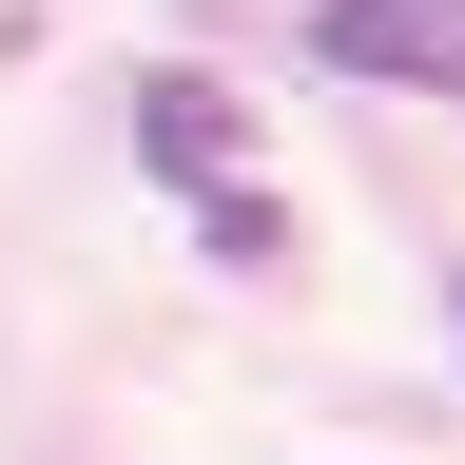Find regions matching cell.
<instances>
[{
	"label": "cell",
	"instance_id": "6da1fadb",
	"mask_svg": "<svg viewBox=\"0 0 465 465\" xmlns=\"http://www.w3.org/2000/svg\"><path fill=\"white\" fill-rule=\"evenodd\" d=\"M136 174H155V194H194V213L252 194V116H232L213 58H155V78H136Z\"/></svg>",
	"mask_w": 465,
	"mask_h": 465
},
{
	"label": "cell",
	"instance_id": "3957f363",
	"mask_svg": "<svg viewBox=\"0 0 465 465\" xmlns=\"http://www.w3.org/2000/svg\"><path fill=\"white\" fill-rule=\"evenodd\" d=\"M446 349H465V291H446Z\"/></svg>",
	"mask_w": 465,
	"mask_h": 465
},
{
	"label": "cell",
	"instance_id": "7a4b0ae2",
	"mask_svg": "<svg viewBox=\"0 0 465 465\" xmlns=\"http://www.w3.org/2000/svg\"><path fill=\"white\" fill-rule=\"evenodd\" d=\"M311 58L388 97H465V0H311Z\"/></svg>",
	"mask_w": 465,
	"mask_h": 465
}]
</instances>
